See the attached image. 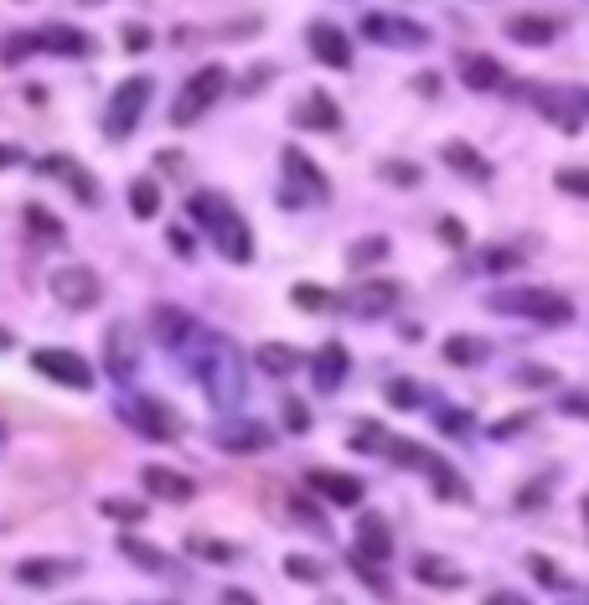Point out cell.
<instances>
[{
    "mask_svg": "<svg viewBox=\"0 0 589 605\" xmlns=\"http://www.w3.org/2000/svg\"><path fill=\"white\" fill-rule=\"evenodd\" d=\"M424 471H429V476H434V487H440V492H445V497H471V492H465V487H460V481H455V476H450V466H445V461H429V466H424Z\"/></svg>",
    "mask_w": 589,
    "mask_h": 605,
    "instance_id": "44",
    "label": "cell"
},
{
    "mask_svg": "<svg viewBox=\"0 0 589 605\" xmlns=\"http://www.w3.org/2000/svg\"><path fill=\"white\" fill-rule=\"evenodd\" d=\"M279 161H285V176L295 181V187H300L305 197H316V202H321V197L331 192V187H326V176H321V166L310 161L300 145H285V156H279Z\"/></svg>",
    "mask_w": 589,
    "mask_h": 605,
    "instance_id": "18",
    "label": "cell"
},
{
    "mask_svg": "<svg viewBox=\"0 0 589 605\" xmlns=\"http://www.w3.org/2000/svg\"><path fill=\"white\" fill-rule=\"evenodd\" d=\"M393 554V533L378 512H362L357 518V559H372V564H388Z\"/></svg>",
    "mask_w": 589,
    "mask_h": 605,
    "instance_id": "17",
    "label": "cell"
},
{
    "mask_svg": "<svg viewBox=\"0 0 589 605\" xmlns=\"http://www.w3.org/2000/svg\"><path fill=\"white\" fill-rule=\"evenodd\" d=\"M26 57H37V32H11V37H0V68H21Z\"/></svg>",
    "mask_w": 589,
    "mask_h": 605,
    "instance_id": "31",
    "label": "cell"
},
{
    "mask_svg": "<svg viewBox=\"0 0 589 605\" xmlns=\"http://www.w3.org/2000/svg\"><path fill=\"white\" fill-rule=\"evenodd\" d=\"M533 574H538L543 585H569V580H564V569H558V564H548L543 554H533Z\"/></svg>",
    "mask_w": 589,
    "mask_h": 605,
    "instance_id": "50",
    "label": "cell"
},
{
    "mask_svg": "<svg viewBox=\"0 0 589 605\" xmlns=\"http://www.w3.org/2000/svg\"><path fill=\"white\" fill-rule=\"evenodd\" d=\"M445 362H455V368H476V362H486V342L455 331V337H445Z\"/></svg>",
    "mask_w": 589,
    "mask_h": 605,
    "instance_id": "30",
    "label": "cell"
},
{
    "mask_svg": "<svg viewBox=\"0 0 589 605\" xmlns=\"http://www.w3.org/2000/svg\"><path fill=\"white\" fill-rule=\"evenodd\" d=\"M37 52H57V57H88V52H93V37H88V32H78V26H62V21H52V26H42V32H37Z\"/></svg>",
    "mask_w": 589,
    "mask_h": 605,
    "instance_id": "19",
    "label": "cell"
},
{
    "mask_svg": "<svg viewBox=\"0 0 589 605\" xmlns=\"http://www.w3.org/2000/svg\"><path fill=\"white\" fill-rule=\"evenodd\" d=\"M398 295H403V290H398L393 280H367V285L352 295V306H357L362 316H383V311L398 306Z\"/></svg>",
    "mask_w": 589,
    "mask_h": 605,
    "instance_id": "27",
    "label": "cell"
},
{
    "mask_svg": "<svg viewBox=\"0 0 589 605\" xmlns=\"http://www.w3.org/2000/svg\"><path fill=\"white\" fill-rule=\"evenodd\" d=\"M305 42H310V52H316L326 68H352V42H347V32H341L336 21H310Z\"/></svg>",
    "mask_w": 589,
    "mask_h": 605,
    "instance_id": "13",
    "label": "cell"
},
{
    "mask_svg": "<svg viewBox=\"0 0 589 605\" xmlns=\"http://www.w3.org/2000/svg\"><path fill=\"white\" fill-rule=\"evenodd\" d=\"M517 378H522V383H558V378H553L548 368H522Z\"/></svg>",
    "mask_w": 589,
    "mask_h": 605,
    "instance_id": "53",
    "label": "cell"
},
{
    "mask_svg": "<svg viewBox=\"0 0 589 605\" xmlns=\"http://www.w3.org/2000/svg\"><path fill=\"white\" fill-rule=\"evenodd\" d=\"M124 42H130V47H135V52H140V47H145V42H150V32H145V26H130V32H124Z\"/></svg>",
    "mask_w": 589,
    "mask_h": 605,
    "instance_id": "55",
    "label": "cell"
},
{
    "mask_svg": "<svg viewBox=\"0 0 589 605\" xmlns=\"http://www.w3.org/2000/svg\"><path fill=\"white\" fill-rule=\"evenodd\" d=\"M378 176L393 181V187H414V181H419V166H414V161H383Z\"/></svg>",
    "mask_w": 589,
    "mask_h": 605,
    "instance_id": "42",
    "label": "cell"
},
{
    "mask_svg": "<svg viewBox=\"0 0 589 605\" xmlns=\"http://www.w3.org/2000/svg\"><path fill=\"white\" fill-rule=\"evenodd\" d=\"M186 357H192V373L207 393V404L212 409H238L243 404V352L228 342V337H212V331H202V337L186 347Z\"/></svg>",
    "mask_w": 589,
    "mask_h": 605,
    "instance_id": "1",
    "label": "cell"
},
{
    "mask_svg": "<svg viewBox=\"0 0 589 605\" xmlns=\"http://www.w3.org/2000/svg\"><path fill=\"white\" fill-rule=\"evenodd\" d=\"M414 580H419V585H434V590H460L465 574H460L450 559H440V554H424V559L414 564Z\"/></svg>",
    "mask_w": 589,
    "mask_h": 605,
    "instance_id": "26",
    "label": "cell"
},
{
    "mask_svg": "<svg viewBox=\"0 0 589 605\" xmlns=\"http://www.w3.org/2000/svg\"><path fill=\"white\" fill-rule=\"evenodd\" d=\"M269 430L259 425V419H223V425L212 430V445L228 450V456H259V450H269Z\"/></svg>",
    "mask_w": 589,
    "mask_h": 605,
    "instance_id": "10",
    "label": "cell"
},
{
    "mask_svg": "<svg viewBox=\"0 0 589 605\" xmlns=\"http://www.w3.org/2000/svg\"><path fill=\"white\" fill-rule=\"evenodd\" d=\"M486 605H527V600H517V595H486Z\"/></svg>",
    "mask_w": 589,
    "mask_h": 605,
    "instance_id": "58",
    "label": "cell"
},
{
    "mask_svg": "<svg viewBox=\"0 0 589 605\" xmlns=\"http://www.w3.org/2000/svg\"><path fill=\"white\" fill-rule=\"evenodd\" d=\"M440 156H445V166H450V171H460V176H471V181H491V161L481 156V150H471L465 140H445Z\"/></svg>",
    "mask_w": 589,
    "mask_h": 605,
    "instance_id": "25",
    "label": "cell"
},
{
    "mask_svg": "<svg viewBox=\"0 0 589 605\" xmlns=\"http://www.w3.org/2000/svg\"><path fill=\"white\" fill-rule=\"evenodd\" d=\"M6 347H11V331H6V326H0V352H6Z\"/></svg>",
    "mask_w": 589,
    "mask_h": 605,
    "instance_id": "59",
    "label": "cell"
},
{
    "mask_svg": "<svg viewBox=\"0 0 589 605\" xmlns=\"http://www.w3.org/2000/svg\"><path fill=\"white\" fill-rule=\"evenodd\" d=\"M37 171H42V176H62L83 207H93V202H99V187H93V176H88L78 161H68V156H47V161H37Z\"/></svg>",
    "mask_w": 589,
    "mask_h": 605,
    "instance_id": "21",
    "label": "cell"
},
{
    "mask_svg": "<svg viewBox=\"0 0 589 605\" xmlns=\"http://www.w3.org/2000/svg\"><path fill=\"white\" fill-rule=\"evenodd\" d=\"M290 119H295V125H305V130H336V125H341V109H336L331 94H305V99L290 109Z\"/></svg>",
    "mask_w": 589,
    "mask_h": 605,
    "instance_id": "23",
    "label": "cell"
},
{
    "mask_svg": "<svg viewBox=\"0 0 589 605\" xmlns=\"http://www.w3.org/2000/svg\"><path fill=\"white\" fill-rule=\"evenodd\" d=\"M228 94V68H217V63H207V68H197L192 78L181 83V94H176V104H171V125L181 130V125H197V119Z\"/></svg>",
    "mask_w": 589,
    "mask_h": 605,
    "instance_id": "3",
    "label": "cell"
},
{
    "mask_svg": "<svg viewBox=\"0 0 589 605\" xmlns=\"http://www.w3.org/2000/svg\"><path fill=\"white\" fill-rule=\"evenodd\" d=\"M347 368H352V362H347V347H341V342H326L316 357H310V378H316L321 393H336L341 378H347Z\"/></svg>",
    "mask_w": 589,
    "mask_h": 605,
    "instance_id": "20",
    "label": "cell"
},
{
    "mask_svg": "<svg viewBox=\"0 0 589 605\" xmlns=\"http://www.w3.org/2000/svg\"><path fill=\"white\" fill-rule=\"evenodd\" d=\"M130 213H135L140 223H150L155 213H161V181H150V176L130 181Z\"/></svg>",
    "mask_w": 589,
    "mask_h": 605,
    "instance_id": "29",
    "label": "cell"
},
{
    "mask_svg": "<svg viewBox=\"0 0 589 605\" xmlns=\"http://www.w3.org/2000/svg\"><path fill=\"white\" fill-rule=\"evenodd\" d=\"M114 414L130 425L140 440H181V414L166 409L161 399H145V393H124V399L114 404Z\"/></svg>",
    "mask_w": 589,
    "mask_h": 605,
    "instance_id": "4",
    "label": "cell"
},
{
    "mask_svg": "<svg viewBox=\"0 0 589 605\" xmlns=\"http://www.w3.org/2000/svg\"><path fill=\"white\" fill-rule=\"evenodd\" d=\"M104 368L119 378V383H130L135 378V368H140V347H135V326H124V321H114L109 331H104Z\"/></svg>",
    "mask_w": 589,
    "mask_h": 605,
    "instance_id": "12",
    "label": "cell"
},
{
    "mask_svg": "<svg viewBox=\"0 0 589 605\" xmlns=\"http://www.w3.org/2000/svg\"><path fill=\"white\" fill-rule=\"evenodd\" d=\"M558 409H564V414H574V419H589V393L564 388V393H558Z\"/></svg>",
    "mask_w": 589,
    "mask_h": 605,
    "instance_id": "46",
    "label": "cell"
},
{
    "mask_svg": "<svg viewBox=\"0 0 589 605\" xmlns=\"http://www.w3.org/2000/svg\"><path fill=\"white\" fill-rule=\"evenodd\" d=\"M223 605H259L248 590H223Z\"/></svg>",
    "mask_w": 589,
    "mask_h": 605,
    "instance_id": "54",
    "label": "cell"
},
{
    "mask_svg": "<svg viewBox=\"0 0 589 605\" xmlns=\"http://www.w3.org/2000/svg\"><path fill=\"white\" fill-rule=\"evenodd\" d=\"M383 393H388L393 409H419V383H409V378H393Z\"/></svg>",
    "mask_w": 589,
    "mask_h": 605,
    "instance_id": "41",
    "label": "cell"
},
{
    "mask_svg": "<svg viewBox=\"0 0 589 605\" xmlns=\"http://www.w3.org/2000/svg\"><path fill=\"white\" fill-rule=\"evenodd\" d=\"M47 290H52L57 306H68V311H93L104 300V280L93 275L88 264H57L52 280H47Z\"/></svg>",
    "mask_w": 589,
    "mask_h": 605,
    "instance_id": "6",
    "label": "cell"
},
{
    "mask_svg": "<svg viewBox=\"0 0 589 605\" xmlns=\"http://www.w3.org/2000/svg\"><path fill=\"white\" fill-rule=\"evenodd\" d=\"M378 259H388V238H362L347 249V264H378Z\"/></svg>",
    "mask_w": 589,
    "mask_h": 605,
    "instance_id": "40",
    "label": "cell"
},
{
    "mask_svg": "<svg viewBox=\"0 0 589 605\" xmlns=\"http://www.w3.org/2000/svg\"><path fill=\"white\" fill-rule=\"evenodd\" d=\"M207 233H212L217 254H223L228 264H248V259H254V233H248V223L233 213V207H223V213H217V223H212Z\"/></svg>",
    "mask_w": 589,
    "mask_h": 605,
    "instance_id": "11",
    "label": "cell"
},
{
    "mask_svg": "<svg viewBox=\"0 0 589 605\" xmlns=\"http://www.w3.org/2000/svg\"><path fill=\"white\" fill-rule=\"evenodd\" d=\"M517 264H522V254H517V249H507V244L481 249V259H476V269H486V275H507V269H517Z\"/></svg>",
    "mask_w": 589,
    "mask_h": 605,
    "instance_id": "35",
    "label": "cell"
},
{
    "mask_svg": "<svg viewBox=\"0 0 589 605\" xmlns=\"http://www.w3.org/2000/svg\"><path fill=\"white\" fill-rule=\"evenodd\" d=\"M491 311H502V316H527V321H543V326H564L574 321V306L564 295H553V290H533V285H517V290H496L486 300Z\"/></svg>",
    "mask_w": 589,
    "mask_h": 605,
    "instance_id": "2",
    "label": "cell"
},
{
    "mask_svg": "<svg viewBox=\"0 0 589 605\" xmlns=\"http://www.w3.org/2000/svg\"><path fill=\"white\" fill-rule=\"evenodd\" d=\"M171 249H176V254H192V238H186V233L176 228V233H171Z\"/></svg>",
    "mask_w": 589,
    "mask_h": 605,
    "instance_id": "56",
    "label": "cell"
},
{
    "mask_svg": "<svg viewBox=\"0 0 589 605\" xmlns=\"http://www.w3.org/2000/svg\"><path fill=\"white\" fill-rule=\"evenodd\" d=\"M150 94H155V83H150L145 73L124 78V83L114 88L109 109H104V135H109V140H130L135 125H140V114H145V104H150Z\"/></svg>",
    "mask_w": 589,
    "mask_h": 605,
    "instance_id": "5",
    "label": "cell"
},
{
    "mask_svg": "<svg viewBox=\"0 0 589 605\" xmlns=\"http://www.w3.org/2000/svg\"><path fill=\"white\" fill-rule=\"evenodd\" d=\"M383 456H388V461H398V466H419V471L434 461L429 450H419V445H409V440H393V435H388V445H383Z\"/></svg>",
    "mask_w": 589,
    "mask_h": 605,
    "instance_id": "36",
    "label": "cell"
},
{
    "mask_svg": "<svg viewBox=\"0 0 589 605\" xmlns=\"http://www.w3.org/2000/svg\"><path fill=\"white\" fill-rule=\"evenodd\" d=\"M553 187L569 192V197H589V166H564L553 176Z\"/></svg>",
    "mask_w": 589,
    "mask_h": 605,
    "instance_id": "39",
    "label": "cell"
},
{
    "mask_svg": "<svg viewBox=\"0 0 589 605\" xmlns=\"http://www.w3.org/2000/svg\"><path fill=\"white\" fill-rule=\"evenodd\" d=\"M527 425H533V414H507V419H502V425H496L491 435H496V440H512V435H522Z\"/></svg>",
    "mask_w": 589,
    "mask_h": 605,
    "instance_id": "49",
    "label": "cell"
},
{
    "mask_svg": "<svg viewBox=\"0 0 589 605\" xmlns=\"http://www.w3.org/2000/svg\"><path fill=\"white\" fill-rule=\"evenodd\" d=\"M440 238H445V244H455V249H460V244H465V228H460L455 218H440Z\"/></svg>",
    "mask_w": 589,
    "mask_h": 605,
    "instance_id": "51",
    "label": "cell"
},
{
    "mask_svg": "<svg viewBox=\"0 0 589 605\" xmlns=\"http://www.w3.org/2000/svg\"><path fill=\"white\" fill-rule=\"evenodd\" d=\"M119 554L130 559V564H140V569H150V574L166 569V554L155 549V543H140V538H119Z\"/></svg>",
    "mask_w": 589,
    "mask_h": 605,
    "instance_id": "32",
    "label": "cell"
},
{
    "mask_svg": "<svg viewBox=\"0 0 589 605\" xmlns=\"http://www.w3.org/2000/svg\"><path fill=\"white\" fill-rule=\"evenodd\" d=\"M21 161V150H11V145H0V166H16Z\"/></svg>",
    "mask_w": 589,
    "mask_h": 605,
    "instance_id": "57",
    "label": "cell"
},
{
    "mask_svg": "<svg viewBox=\"0 0 589 605\" xmlns=\"http://www.w3.org/2000/svg\"><path fill=\"white\" fill-rule=\"evenodd\" d=\"M414 94H429V99H434V94H440V78H434V73H419V78H414Z\"/></svg>",
    "mask_w": 589,
    "mask_h": 605,
    "instance_id": "52",
    "label": "cell"
},
{
    "mask_svg": "<svg viewBox=\"0 0 589 605\" xmlns=\"http://www.w3.org/2000/svg\"><path fill=\"white\" fill-rule=\"evenodd\" d=\"M26 228H31V233H42V238H52V244L62 238V223L47 213V207H37V202H26Z\"/></svg>",
    "mask_w": 589,
    "mask_h": 605,
    "instance_id": "38",
    "label": "cell"
},
{
    "mask_svg": "<svg viewBox=\"0 0 589 605\" xmlns=\"http://www.w3.org/2000/svg\"><path fill=\"white\" fill-rule=\"evenodd\" d=\"M285 425H290L295 435H305V430H310V409H305L300 399H285Z\"/></svg>",
    "mask_w": 589,
    "mask_h": 605,
    "instance_id": "48",
    "label": "cell"
},
{
    "mask_svg": "<svg viewBox=\"0 0 589 605\" xmlns=\"http://www.w3.org/2000/svg\"><path fill=\"white\" fill-rule=\"evenodd\" d=\"M150 331H155V342L161 347H171V352H186L197 337H202V326L186 316L181 306H171V300H161V306L150 311Z\"/></svg>",
    "mask_w": 589,
    "mask_h": 605,
    "instance_id": "9",
    "label": "cell"
},
{
    "mask_svg": "<svg viewBox=\"0 0 589 605\" xmlns=\"http://www.w3.org/2000/svg\"><path fill=\"white\" fill-rule=\"evenodd\" d=\"M440 430H445V435H455V440H465L476 425H471V414H465V409H445V414H440Z\"/></svg>",
    "mask_w": 589,
    "mask_h": 605,
    "instance_id": "45",
    "label": "cell"
},
{
    "mask_svg": "<svg viewBox=\"0 0 589 605\" xmlns=\"http://www.w3.org/2000/svg\"><path fill=\"white\" fill-rule=\"evenodd\" d=\"M31 373H42L57 388H73V393L93 388V362L78 357L73 347H37V352H31Z\"/></svg>",
    "mask_w": 589,
    "mask_h": 605,
    "instance_id": "7",
    "label": "cell"
},
{
    "mask_svg": "<svg viewBox=\"0 0 589 605\" xmlns=\"http://www.w3.org/2000/svg\"><path fill=\"white\" fill-rule=\"evenodd\" d=\"M73 574H78V559H21L16 564V580L31 590H52L62 580H73Z\"/></svg>",
    "mask_w": 589,
    "mask_h": 605,
    "instance_id": "16",
    "label": "cell"
},
{
    "mask_svg": "<svg viewBox=\"0 0 589 605\" xmlns=\"http://www.w3.org/2000/svg\"><path fill=\"white\" fill-rule=\"evenodd\" d=\"M362 37L367 42H378V47H429V32L419 21H409V16H362Z\"/></svg>",
    "mask_w": 589,
    "mask_h": 605,
    "instance_id": "8",
    "label": "cell"
},
{
    "mask_svg": "<svg viewBox=\"0 0 589 605\" xmlns=\"http://www.w3.org/2000/svg\"><path fill=\"white\" fill-rule=\"evenodd\" d=\"M290 300H295L300 311H331V306H336V295H331L326 285H295Z\"/></svg>",
    "mask_w": 589,
    "mask_h": 605,
    "instance_id": "37",
    "label": "cell"
},
{
    "mask_svg": "<svg viewBox=\"0 0 589 605\" xmlns=\"http://www.w3.org/2000/svg\"><path fill=\"white\" fill-rule=\"evenodd\" d=\"M305 481H310V492H321V497L336 502V507H357V502H362V481H357V476H341V471H310Z\"/></svg>",
    "mask_w": 589,
    "mask_h": 605,
    "instance_id": "22",
    "label": "cell"
},
{
    "mask_svg": "<svg viewBox=\"0 0 589 605\" xmlns=\"http://www.w3.org/2000/svg\"><path fill=\"white\" fill-rule=\"evenodd\" d=\"M285 574H290V580H321V564H316V559L290 554V559H285Z\"/></svg>",
    "mask_w": 589,
    "mask_h": 605,
    "instance_id": "47",
    "label": "cell"
},
{
    "mask_svg": "<svg viewBox=\"0 0 589 605\" xmlns=\"http://www.w3.org/2000/svg\"><path fill=\"white\" fill-rule=\"evenodd\" d=\"M140 487L155 502H192L197 497V481L181 476V471H171V466H140Z\"/></svg>",
    "mask_w": 589,
    "mask_h": 605,
    "instance_id": "14",
    "label": "cell"
},
{
    "mask_svg": "<svg viewBox=\"0 0 589 605\" xmlns=\"http://www.w3.org/2000/svg\"><path fill=\"white\" fill-rule=\"evenodd\" d=\"M584 512H589V502H584Z\"/></svg>",
    "mask_w": 589,
    "mask_h": 605,
    "instance_id": "61",
    "label": "cell"
},
{
    "mask_svg": "<svg viewBox=\"0 0 589 605\" xmlns=\"http://www.w3.org/2000/svg\"><path fill=\"white\" fill-rule=\"evenodd\" d=\"M507 37L512 42H522V47H543V42H553L558 37V21L553 16H507Z\"/></svg>",
    "mask_w": 589,
    "mask_h": 605,
    "instance_id": "24",
    "label": "cell"
},
{
    "mask_svg": "<svg viewBox=\"0 0 589 605\" xmlns=\"http://www.w3.org/2000/svg\"><path fill=\"white\" fill-rule=\"evenodd\" d=\"M259 368H264L269 378H290V373L300 368V352H295L290 342H264V347H259Z\"/></svg>",
    "mask_w": 589,
    "mask_h": 605,
    "instance_id": "28",
    "label": "cell"
},
{
    "mask_svg": "<svg viewBox=\"0 0 589 605\" xmlns=\"http://www.w3.org/2000/svg\"><path fill=\"white\" fill-rule=\"evenodd\" d=\"M99 512H104L109 523H124V528L145 523V502H135V497H104V502H99Z\"/></svg>",
    "mask_w": 589,
    "mask_h": 605,
    "instance_id": "33",
    "label": "cell"
},
{
    "mask_svg": "<svg viewBox=\"0 0 589 605\" xmlns=\"http://www.w3.org/2000/svg\"><path fill=\"white\" fill-rule=\"evenodd\" d=\"M352 445H357V450H378V456H383V445H388V435H383L378 425H372V419H362V425L352 430Z\"/></svg>",
    "mask_w": 589,
    "mask_h": 605,
    "instance_id": "43",
    "label": "cell"
},
{
    "mask_svg": "<svg viewBox=\"0 0 589 605\" xmlns=\"http://www.w3.org/2000/svg\"><path fill=\"white\" fill-rule=\"evenodd\" d=\"M155 605H171V600H155Z\"/></svg>",
    "mask_w": 589,
    "mask_h": 605,
    "instance_id": "60",
    "label": "cell"
},
{
    "mask_svg": "<svg viewBox=\"0 0 589 605\" xmlns=\"http://www.w3.org/2000/svg\"><path fill=\"white\" fill-rule=\"evenodd\" d=\"M186 549H192L197 559H207V564H238V543H223V538H202L197 533Z\"/></svg>",
    "mask_w": 589,
    "mask_h": 605,
    "instance_id": "34",
    "label": "cell"
},
{
    "mask_svg": "<svg viewBox=\"0 0 589 605\" xmlns=\"http://www.w3.org/2000/svg\"><path fill=\"white\" fill-rule=\"evenodd\" d=\"M455 73H460L465 88H476V94H496V88H507V68L496 63V57H486V52H465L460 63H455Z\"/></svg>",
    "mask_w": 589,
    "mask_h": 605,
    "instance_id": "15",
    "label": "cell"
}]
</instances>
